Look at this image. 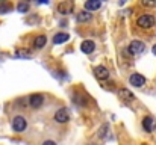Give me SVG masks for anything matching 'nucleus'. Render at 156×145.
Instances as JSON below:
<instances>
[{
    "label": "nucleus",
    "mask_w": 156,
    "mask_h": 145,
    "mask_svg": "<svg viewBox=\"0 0 156 145\" xmlns=\"http://www.w3.org/2000/svg\"><path fill=\"white\" fill-rule=\"evenodd\" d=\"M68 40H70L68 33H56L55 38H53V43H55V44H64V43H67Z\"/></svg>",
    "instance_id": "f8f14e48"
},
{
    "label": "nucleus",
    "mask_w": 156,
    "mask_h": 145,
    "mask_svg": "<svg viewBox=\"0 0 156 145\" xmlns=\"http://www.w3.org/2000/svg\"><path fill=\"white\" fill-rule=\"evenodd\" d=\"M152 51H153V54H155V56H156V44H155V46H153V48H152Z\"/></svg>",
    "instance_id": "412c9836"
},
{
    "label": "nucleus",
    "mask_w": 156,
    "mask_h": 145,
    "mask_svg": "<svg viewBox=\"0 0 156 145\" xmlns=\"http://www.w3.org/2000/svg\"><path fill=\"white\" fill-rule=\"evenodd\" d=\"M144 48H146V46H144V43H141V41H132L130 43V46H129V51L132 53V54H140V53H143L144 51Z\"/></svg>",
    "instance_id": "39448f33"
},
{
    "label": "nucleus",
    "mask_w": 156,
    "mask_h": 145,
    "mask_svg": "<svg viewBox=\"0 0 156 145\" xmlns=\"http://www.w3.org/2000/svg\"><path fill=\"white\" fill-rule=\"evenodd\" d=\"M26 126H27V123H26V119L23 116H15L12 119V129L15 132H23L26 129Z\"/></svg>",
    "instance_id": "20e7f679"
},
{
    "label": "nucleus",
    "mask_w": 156,
    "mask_h": 145,
    "mask_svg": "<svg viewBox=\"0 0 156 145\" xmlns=\"http://www.w3.org/2000/svg\"><path fill=\"white\" fill-rule=\"evenodd\" d=\"M3 11H9V8L5 6V5H0V12H3Z\"/></svg>",
    "instance_id": "6ab92c4d"
},
{
    "label": "nucleus",
    "mask_w": 156,
    "mask_h": 145,
    "mask_svg": "<svg viewBox=\"0 0 156 145\" xmlns=\"http://www.w3.org/2000/svg\"><path fill=\"white\" fill-rule=\"evenodd\" d=\"M143 127H144V130H147V132H153L156 129V121L152 116H146V118L143 119Z\"/></svg>",
    "instance_id": "6e6552de"
},
{
    "label": "nucleus",
    "mask_w": 156,
    "mask_h": 145,
    "mask_svg": "<svg viewBox=\"0 0 156 145\" xmlns=\"http://www.w3.org/2000/svg\"><path fill=\"white\" fill-rule=\"evenodd\" d=\"M118 94L121 95V98H124V100H132V98H133V94H132L130 91H127V89H121Z\"/></svg>",
    "instance_id": "2eb2a0df"
},
{
    "label": "nucleus",
    "mask_w": 156,
    "mask_h": 145,
    "mask_svg": "<svg viewBox=\"0 0 156 145\" xmlns=\"http://www.w3.org/2000/svg\"><path fill=\"white\" fill-rule=\"evenodd\" d=\"M143 5H144V6H155L156 3L155 2H143Z\"/></svg>",
    "instance_id": "a211bd4d"
},
{
    "label": "nucleus",
    "mask_w": 156,
    "mask_h": 145,
    "mask_svg": "<svg viewBox=\"0 0 156 145\" xmlns=\"http://www.w3.org/2000/svg\"><path fill=\"white\" fill-rule=\"evenodd\" d=\"M106 130H108V126H103V127L100 129V132H99V136H100V138H105V135H106Z\"/></svg>",
    "instance_id": "f3484780"
},
{
    "label": "nucleus",
    "mask_w": 156,
    "mask_h": 145,
    "mask_svg": "<svg viewBox=\"0 0 156 145\" xmlns=\"http://www.w3.org/2000/svg\"><path fill=\"white\" fill-rule=\"evenodd\" d=\"M46 43H47L46 36H44V35H40V36H37V38H35L34 46H35V48H43L44 46H46Z\"/></svg>",
    "instance_id": "4468645a"
},
{
    "label": "nucleus",
    "mask_w": 156,
    "mask_h": 145,
    "mask_svg": "<svg viewBox=\"0 0 156 145\" xmlns=\"http://www.w3.org/2000/svg\"><path fill=\"white\" fill-rule=\"evenodd\" d=\"M43 101H44V98L41 94H34V95L29 97V103H30V106L34 107V109H38L41 104H43Z\"/></svg>",
    "instance_id": "0eeeda50"
},
{
    "label": "nucleus",
    "mask_w": 156,
    "mask_h": 145,
    "mask_svg": "<svg viewBox=\"0 0 156 145\" xmlns=\"http://www.w3.org/2000/svg\"><path fill=\"white\" fill-rule=\"evenodd\" d=\"M129 82H130L132 86H135V88H141V86L146 85V77L141 76V74H138V73H135V74H132V76L129 77Z\"/></svg>",
    "instance_id": "f03ea898"
},
{
    "label": "nucleus",
    "mask_w": 156,
    "mask_h": 145,
    "mask_svg": "<svg viewBox=\"0 0 156 145\" xmlns=\"http://www.w3.org/2000/svg\"><path fill=\"white\" fill-rule=\"evenodd\" d=\"M100 6H102V3H100L99 0H88V2L85 3V9H87L88 12L96 11V9H99Z\"/></svg>",
    "instance_id": "9d476101"
},
{
    "label": "nucleus",
    "mask_w": 156,
    "mask_h": 145,
    "mask_svg": "<svg viewBox=\"0 0 156 145\" xmlns=\"http://www.w3.org/2000/svg\"><path fill=\"white\" fill-rule=\"evenodd\" d=\"M17 9H18L20 12H26V11L29 9V5H27V3H18Z\"/></svg>",
    "instance_id": "dca6fc26"
},
{
    "label": "nucleus",
    "mask_w": 156,
    "mask_h": 145,
    "mask_svg": "<svg viewBox=\"0 0 156 145\" xmlns=\"http://www.w3.org/2000/svg\"><path fill=\"white\" fill-rule=\"evenodd\" d=\"M94 71H96V76H97L99 80H106V79H109V71H108V68L103 67V65L96 67Z\"/></svg>",
    "instance_id": "423d86ee"
},
{
    "label": "nucleus",
    "mask_w": 156,
    "mask_h": 145,
    "mask_svg": "<svg viewBox=\"0 0 156 145\" xmlns=\"http://www.w3.org/2000/svg\"><path fill=\"white\" fill-rule=\"evenodd\" d=\"M68 119H70L68 110H67V109H64V107L58 109V112L55 113V121H56V123H59V124H64V123H68Z\"/></svg>",
    "instance_id": "7ed1b4c3"
},
{
    "label": "nucleus",
    "mask_w": 156,
    "mask_h": 145,
    "mask_svg": "<svg viewBox=\"0 0 156 145\" xmlns=\"http://www.w3.org/2000/svg\"><path fill=\"white\" fill-rule=\"evenodd\" d=\"M59 11H61V14H70V12L73 11V3H71V2H68V3H61V5H59Z\"/></svg>",
    "instance_id": "ddd939ff"
},
{
    "label": "nucleus",
    "mask_w": 156,
    "mask_h": 145,
    "mask_svg": "<svg viewBox=\"0 0 156 145\" xmlns=\"http://www.w3.org/2000/svg\"><path fill=\"white\" fill-rule=\"evenodd\" d=\"M76 20H77L79 23H85V21H90V20H91V12H88V11H82V12H77V17H76Z\"/></svg>",
    "instance_id": "9b49d317"
},
{
    "label": "nucleus",
    "mask_w": 156,
    "mask_h": 145,
    "mask_svg": "<svg viewBox=\"0 0 156 145\" xmlns=\"http://www.w3.org/2000/svg\"><path fill=\"white\" fill-rule=\"evenodd\" d=\"M43 145H56V144H55L53 141H46V142H44Z\"/></svg>",
    "instance_id": "aec40b11"
},
{
    "label": "nucleus",
    "mask_w": 156,
    "mask_h": 145,
    "mask_svg": "<svg viewBox=\"0 0 156 145\" xmlns=\"http://www.w3.org/2000/svg\"><path fill=\"white\" fill-rule=\"evenodd\" d=\"M138 26L140 27H143V29H150V27H153L155 26V23H156V20H155V17L153 15H141L140 18H138Z\"/></svg>",
    "instance_id": "f257e3e1"
},
{
    "label": "nucleus",
    "mask_w": 156,
    "mask_h": 145,
    "mask_svg": "<svg viewBox=\"0 0 156 145\" xmlns=\"http://www.w3.org/2000/svg\"><path fill=\"white\" fill-rule=\"evenodd\" d=\"M94 48H96V44H94L93 41H90V40H87V41H83V43H82V51H83V53H87V54L93 53V51H94Z\"/></svg>",
    "instance_id": "1a4fd4ad"
}]
</instances>
